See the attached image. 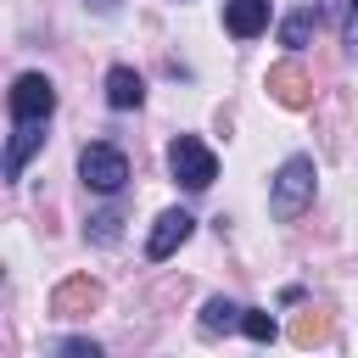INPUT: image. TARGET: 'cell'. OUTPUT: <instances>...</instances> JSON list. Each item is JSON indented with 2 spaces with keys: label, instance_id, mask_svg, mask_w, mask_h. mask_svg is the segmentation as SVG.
<instances>
[{
  "label": "cell",
  "instance_id": "9c48e42d",
  "mask_svg": "<svg viewBox=\"0 0 358 358\" xmlns=\"http://www.w3.org/2000/svg\"><path fill=\"white\" fill-rule=\"evenodd\" d=\"M45 145V123H17L11 129V145H6V179H22V162Z\"/></svg>",
  "mask_w": 358,
  "mask_h": 358
},
{
  "label": "cell",
  "instance_id": "6da1fadb",
  "mask_svg": "<svg viewBox=\"0 0 358 358\" xmlns=\"http://www.w3.org/2000/svg\"><path fill=\"white\" fill-rule=\"evenodd\" d=\"M313 157H285L280 162V173L268 179V213L280 218V224H291V218H302L308 207H313Z\"/></svg>",
  "mask_w": 358,
  "mask_h": 358
},
{
  "label": "cell",
  "instance_id": "7a4b0ae2",
  "mask_svg": "<svg viewBox=\"0 0 358 358\" xmlns=\"http://www.w3.org/2000/svg\"><path fill=\"white\" fill-rule=\"evenodd\" d=\"M78 179H84L90 190H101V196H117V190L129 185V157H123L117 145L95 140V145L78 151Z\"/></svg>",
  "mask_w": 358,
  "mask_h": 358
},
{
  "label": "cell",
  "instance_id": "ba28073f",
  "mask_svg": "<svg viewBox=\"0 0 358 358\" xmlns=\"http://www.w3.org/2000/svg\"><path fill=\"white\" fill-rule=\"evenodd\" d=\"M224 28L235 39H257L268 28V0H224Z\"/></svg>",
  "mask_w": 358,
  "mask_h": 358
},
{
  "label": "cell",
  "instance_id": "4fadbf2b",
  "mask_svg": "<svg viewBox=\"0 0 358 358\" xmlns=\"http://www.w3.org/2000/svg\"><path fill=\"white\" fill-rule=\"evenodd\" d=\"M330 336V313H319V308H308L296 324H291V341L296 347H313V341H324Z\"/></svg>",
  "mask_w": 358,
  "mask_h": 358
},
{
  "label": "cell",
  "instance_id": "52a82bcc",
  "mask_svg": "<svg viewBox=\"0 0 358 358\" xmlns=\"http://www.w3.org/2000/svg\"><path fill=\"white\" fill-rule=\"evenodd\" d=\"M268 95H274L285 112H302V106L313 101V78H308L296 62H274V67H268Z\"/></svg>",
  "mask_w": 358,
  "mask_h": 358
},
{
  "label": "cell",
  "instance_id": "5bb4252c",
  "mask_svg": "<svg viewBox=\"0 0 358 358\" xmlns=\"http://www.w3.org/2000/svg\"><path fill=\"white\" fill-rule=\"evenodd\" d=\"M241 330H246L252 341H274V336H280L274 313H263V308H246V313H241Z\"/></svg>",
  "mask_w": 358,
  "mask_h": 358
},
{
  "label": "cell",
  "instance_id": "8fae6325",
  "mask_svg": "<svg viewBox=\"0 0 358 358\" xmlns=\"http://www.w3.org/2000/svg\"><path fill=\"white\" fill-rule=\"evenodd\" d=\"M313 28H319V11H313V6H302V11H291V17L280 22V45H291V50H296V45H308V39H313Z\"/></svg>",
  "mask_w": 358,
  "mask_h": 358
},
{
  "label": "cell",
  "instance_id": "5b68a950",
  "mask_svg": "<svg viewBox=\"0 0 358 358\" xmlns=\"http://www.w3.org/2000/svg\"><path fill=\"white\" fill-rule=\"evenodd\" d=\"M190 229H196V218L185 213V207H168L157 224H151V235H145V257L151 263H162V257H173L185 241H190Z\"/></svg>",
  "mask_w": 358,
  "mask_h": 358
},
{
  "label": "cell",
  "instance_id": "9a60e30c",
  "mask_svg": "<svg viewBox=\"0 0 358 358\" xmlns=\"http://www.w3.org/2000/svg\"><path fill=\"white\" fill-rule=\"evenodd\" d=\"M90 241H95V246H112V241H117V213L90 218Z\"/></svg>",
  "mask_w": 358,
  "mask_h": 358
},
{
  "label": "cell",
  "instance_id": "3957f363",
  "mask_svg": "<svg viewBox=\"0 0 358 358\" xmlns=\"http://www.w3.org/2000/svg\"><path fill=\"white\" fill-rule=\"evenodd\" d=\"M168 168H173V179H179L185 190H207V185L218 179V157H213V145H201L196 134H179V140L168 145Z\"/></svg>",
  "mask_w": 358,
  "mask_h": 358
},
{
  "label": "cell",
  "instance_id": "ac0fdd59",
  "mask_svg": "<svg viewBox=\"0 0 358 358\" xmlns=\"http://www.w3.org/2000/svg\"><path fill=\"white\" fill-rule=\"evenodd\" d=\"M84 6H95V11H117L123 0H84Z\"/></svg>",
  "mask_w": 358,
  "mask_h": 358
},
{
  "label": "cell",
  "instance_id": "8992f818",
  "mask_svg": "<svg viewBox=\"0 0 358 358\" xmlns=\"http://www.w3.org/2000/svg\"><path fill=\"white\" fill-rule=\"evenodd\" d=\"M101 308V285L90 280V274H73V280H62L56 291H50V313L56 319H84V313H95Z\"/></svg>",
  "mask_w": 358,
  "mask_h": 358
},
{
  "label": "cell",
  "instance_id": "2e32d148",
  "mask_svg": "<svg viewBox=\"0 0 358 358\" xmlns=\"http://www.w3.org/2000/svg\"><path fill=\"white\" fill-rule=\"evenodd\" d=\"M56 358H106V352H101L95 341H84V336H73V341H62V347H56Z\"/></svg>",
  "mask_w": 358,
  "mask_h": 358
},
{
  "label": "cell",
  "instance_id": "e0dca14e",
  "mask_svg": "<svg viewBox=\"0 0 358 358\" xmlns=\"http://www.w3.org/2000/svg\"><path fill=\"white\" fill-rule=\"evenodd\" d=\"M347 50H358V0H352V11H347Z\"/></svg>",
  "mask_w": 358,
  "mask_h": 358
},
{
  "label": "cell",
  "instance_id": "7c38bea8",
  "mask_svg": "<svg viewBox=\"0 0 358 358\" xmlns=\"http://www.w3.org/2000/svg\"><path fill=\"white\" fill-rule=\"evenodd\" d=\"M241 313H246V308H235L229 296H213V302L201 308V330H213V336H218V330H241Z\"/></svg>",
  "mask_w": 358,
  "mask_h": 358
},
{
  "label": "cell",
  "instance_id": "277c9868",
  "mask_svg": "<svg viewBox=\"0 0 358 358\" xmlns=\"http://www.w3.org/2000/svg\"><path fill=\"white\" fill-rule=\"evenodd\" d=\"M50 112H56V84L45 73H22L11 84V117L17 123H45Z\"/></svg>",
  "mask_w": 358,
  "mask_h": 358
},
{
  "label": "cell",
  "instance_id": "30bf717a",
  "mask_svg": "<svg viewBox=\"0 0 358 358\" xmlns=\"http://www.w3.org/2000/svg\"><path fill=\"white\" fill-rule=\"evenodd\" d=\"M140 101H145V84H140V73H134V67H112V73H106V106L129 112V106H140Z\"/></svg>",
  "mask_w": 358,
  "mask_h": 358
}]
</instances>
